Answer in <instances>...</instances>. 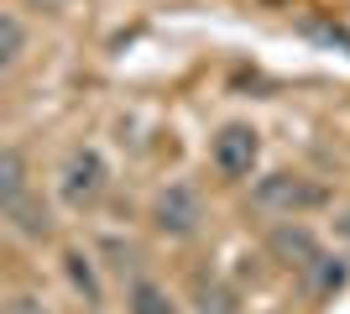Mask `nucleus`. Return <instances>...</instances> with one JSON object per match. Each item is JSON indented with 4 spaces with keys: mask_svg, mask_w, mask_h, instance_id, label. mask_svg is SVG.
<instances>
[{
    "mask_svg": "<svg viewBox=\"0 0 350 314\" xmlns=\"http://www.w3.org/2000/svg\"><path fill=\"white\" fill-rule=\"evenodd\" d=\"M340 231H345V236H350V215H345V220H340Z\"/></svg>",
    "mask_w": 350,
    "mask_h": 314,
    "instance_id": "14",
    "label": "nucleus"
},
{
    "mask_svg": "<svg viewBox=\"0 0 350 314\" xmlns=\"http://www.w3.org/2000/svg\"><path fill=\"white\" fill-rule=\"evenodd\" d=\"M27 194V157L16 147H0V209Z\"/></svg>",
    "mask_w": 350,
    "mask_h": 314,
    "instance_id": "6",
    "label": "nucleus"
},
{
    "mask_svg": "<svg viewBox=\"0 0 350 314\" xmlns=\"http://www.w3.org/2000/svg\"><path fill=\"white\" fill-rule=\"evenodd\" d=\"M204 220V199L193 183H167L157 199H152V225L162 236H193Z\"/></svg>",
    "mask_w": 350,
    "mask_h": 314,
    "instance_id": "3",
    "label": "nucleus"
},
{
    "mask_svg": "<svg viewBox=\"0 0 350 314\" xmlns=\"http://www.w3.org/2000/svg\"><path fill=\"white\" fill-rule=\"evenodd\" d=\"M63 267H68V283L84 293V304H100V278H94V267H89L84 252H68V257H63Z\"/></svg>",
    "mask_w": 350,
    "mask_h": 314,
    "instance_id": "10",
    "label": "nucleus"
},
{
    "mask_svg": "<svg viewBox=\"0 0 350 314\" xmlns=\"http://www.w3.org/2000/svg\"><path fill=\"white\" fill-rule=\"evenodd\" d=\"M304 278H308V293H335V288H345V262H340V257H314V262H308L304 267Z\"/></svg>",
    "mask_w": 350,
    "mask_h": 314,
    "instance_id": "7",
    "label": "nucleus"
},
{
    "mask_svg": "<svg viewBox=\"0 0 350 314\" xmlns=\"http://www.w3.org/2000/svg\"><path fill=\"white\" fill-rule=\"evenodd\" d=\"M193 293H199V314H235V293L225 283H215V278H199Z\"/></svg>",
    "mask_w": 350,
    "mask_h": 314,
    "instance_id": "11",
    "label": "nucleus"
},
{
    "mask_svg": "<svg viewBox=\"0 0 350 314\" xmlns=\"http://www.w3.org/2000/svg\"><path fill=\"white\" fill-rule=\"evenodd\" d=\"M209 157H215V168L225 179H251V168L262 157V136H256V126H246V120H230V126H219Z\"/></svg>",
    "mask_w": 350,
    "mask_h": 314,
    "instance_id": "4",
    "label": "nucleus"
},
{
    "mask_svg": "<svg viewBox=\"0 0 350 314\" xmlns=\"http://www.w3.org/2000/svg\"><path fill=\"white\" fill-rule=\"evenodd\" d=\"M267 246H272V257H278L282 267H298V272H304L308 262L319 257V241H314V231H308V225H293V220H288V225H278Z\"/></svg>",
    "mask_w": 350,
    "mask_h": 314,
    "instance_id": "5",
    "label": "nucleus"
},
{
    "mask_svg": "<svg viewBox=\"0 0 350 314\" xmlns=\"http://www.w3.org/2000/svg\"><path fill=\"white\" fill-rule=\"evenodd\" d=\"M105 189H110V168H105V157L94 147H73L68 163H63V199H68L73 209H89V205H100Z\"/></svg>",
    "mask_w": 350,
    "mask_h": 314,
    "instance_id": "2",
    "label": "nucleus"
},
{
    "mask_svg": "<svg viewBox=\"0 0 350 314\" xmlns=\"http://www.w3.org/2000/svg\"><path fill=\"white\" fill-rule=\"evenodd\" d=\"M0 314H47V304L37 299V293H16V299L0 304Z\"/></svg>",
    "mask_w": 350,
    "mask_h": 314,
    "instance_id": "13",
    "label": "nucleus"
},
{
    "mask_svg": "<svg viewBox=\"0 0 350 314\" xmlns=\"http://www.w3.org/2000/svg\"><path fill=\"white\" fill-rule=\"evenodd\" d=\"M21 47H27V27H21L16 16L0 11V68H11V63L21 58Z\"/></svg>",
    "mask_w": 350,
    "mask_h": 314,
    "instance_id": "12",
    "label": "nucleus"
},
{
    "mask_svg": "<svg viewBox=\"0 0 350 314\" xmlns=\"http://www.w3.org/2000/svg\"><path fill=\"white\" fill-rule=\"evenodd\" d=\"M251 199L262 209H278V215H304V209H319L324 205V189L314 179H304V173H267V179H256V189H251Z\"/></svg>",
    "mask_w": 350,
    "mask_h": 314,
    "instance_id": "1",
    "label": "nucleus"
},
{
    "mask_svg": "<svg viewBox=\"0 0 350 314\" xmlns=\"http://www.w3.org/2000/svg\"><path fill=\"white\" fill-rule=\"evenodd\" d=\"M126 304H131V314H178V304L167 299V288H157V283H131Z\"/></svg>",
    "mask_w": 350,
    "mask_h": 314,
    "instance_id": "8",
    "label": "nucleus"
},
{
    "mask_svg": "<svg viewBox=\"0 0 350 314\" xmlns=\"http://www.w3.org/2000/svg\"><path fill=\"white\" fill-rule=\"evenodd\" d=\"M5 215H11L16 231H27V236H47V209L31 199V189L16 199V205H5Z\"/></svg>",
    "mask_w": 350,
    "mask_h": 314,
    "instance_id": "9",
    "label": "nucleus"
}]
</instances>
